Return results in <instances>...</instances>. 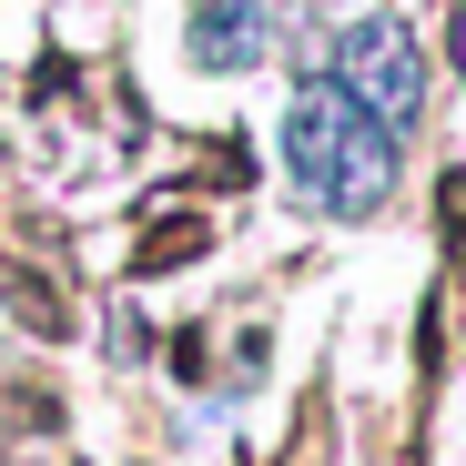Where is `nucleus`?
Returning a JSON list of instances; mask_svg holds the SVG:
<instances>
[{"label": "nucleus", "mask_w": 466, "mask_h": 466, "mask_svg": "<svg viewBox=\"0 0 466 466\" xmlns=\"http://www.w3.org/2000/svg\"><path fill=\"white\" fill-rule=\"evenodd\" d=\"M264 31H274L264 0H193V61L203 71H254Z\"/></svg>", "instance_id": "7ed1b4c3"}, {"label": "nucleus", "mask_w": 466, "mask_h": 466, "mask_svg": "<svg viewBox=\"0 0 466 466\" xmlns=\"http://www.w3.org/2000/svg\"><path fill=\"white\" fill-rule=\"evenodd\" d=\"M284 173L325 213H375L385 183H396V122L325 71V82H304L294 112H284Z\"/></svg>", "instance_id": "f257e3e1"}, {"label": "nucleus", "mask_w": 466, "mask_h": 466, "mask_svg": "<svg viewBox=\"0 0 466 466\" xmlns=\"http://www.w3.org/2000/svg\"><path fill=\"white\" fill-rule=\"evenodd\" d=\"M335 82H345L355 102H375L385 122H406L416 92H426V71H416V41H406L396 21H365V31L335 41Z\"/></svg>", "instance_id": "f03ea898"}]
</instances>
